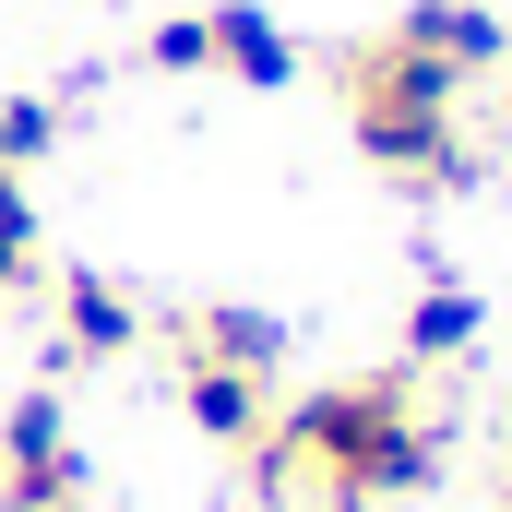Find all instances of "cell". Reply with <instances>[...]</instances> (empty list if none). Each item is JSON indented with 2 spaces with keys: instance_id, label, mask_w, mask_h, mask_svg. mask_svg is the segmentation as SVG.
Listing matches in <instances>:
<instances>
[{
  "instance_id": "obj_5",
  "label": "cell",
  "mask_w": 512,
  "mask_h": 512,
  "mask_svg": "<svg viewBox=\"0 0 512 512\" xmlns=\"http://www.w3.org/2000/svg\"><path fill=\"white\" fill-rule=\"evenodd\" d=\"M84 489H96V477H84L72 405H60L48 382L12 393V417H0V512H96Z\"/></svg>"
},
{
  "instance_id": "obj_4",
  "label": "cell",
  "mask_w": 512,
  "mask_h": 512,
  "mask_svg": "<svg viewBox=\"0 0 512 512\" xmlns=\"http://www.w3.org/2000/svg\"><path fill=\"white\" fill-rule=\"evenodd\" d=\"M143 72H227V84L274 96V84L298 72V36H286L262 0H203V12H167V24L143 36Z\"/></svg>"
},
{
  "instance_id": "obj_1",
  "label": "cell",
  "mask_w": 512,
  "mask_h": 512,
  "mask_svg": "<svg viewBox=\"0 0 512 512\" xmlns=\"http://www.w3.org/2000/svg\"><path fill=\"white\" fill-rule=\"evenodd\" d=\"M251 501L262 512H393L417 489H441L453 465V429L429 405V370H346V382H310L274 405L251 453Z\"/></svg>"
},
{
  "instance_id": "obj_8",
  "label": "cell",
  "mask_w": 512,
  "mask_h": 512,
  "mask_svg": "<svg viewBox=\"0 0 512 512\" xmlns=\"http://www.w3.org/2000/svg\"><path fill=\"white\" fill-rule=\"evenodd\" d=\"M477 334H489L477 286H429V298L405 310V370H453V358H477Z\"/></svg>"
},
{
  "instance_id": "obj_3",
  "label": "cell",
  "mask_w": 512,
  "mask_h": 512,
  "mask_svg": "<svg viewBox=\"0 0 512 512\" xmlns=\"http://www.w3.org/2000/svg\"><path fill=\"white\" fill-rule=\"evenodd\" d=\"M143 346L167 358V393L179 417L215 441V453H251L286 405V322L274 310H239V298H179V310H143Z\"/></svg>"
},
{
  "instance_id": "obj_9",
  "label": "cell",
  "mask_w": 512,
  "mask_h": 512,
  "mask_svg": "<svg viewBox=\"0 0 512 512\" xmlns=\"http://www.w3.org/2000/svg\"><path fill=\"white\" fill-rule=\"evenodd\" d=\"M48 143H60V96H12L0 84V179H36Z\"/></svg>"
},
{
  "instance_id": "obj_7",
  "label": "cell",
  "mask_w": 512,
  "mask_h": 512,
  "mask_svg": "<svg viewBox=\"0 0 512 512\" xmlns=\"http://www.w3.org/2000/svg\"><path fill=\"white\" fill-rule=\"evenodd\" d=\"M393 36H405V48H429V60H441V72H465V84H489V72L512 60V24L489 12V0H405V12H393Z\"/></svg>"
},
{
  "instance_id": "obj_10",
  "label": "cell",
  "mask_w": 512,
  "mask_h": 512,
  "mask_svg": "<svg viewBox=\"0 0 512 512\" xmlns=\"http://www.w3.org/2000/svg\"><path fill=\"white\" fill-rule=\"evenodd\" d=\"M36 274V191L24 179H0V298Z\"/></svg>"
},
{
  "instance_id": "obj_6",
  "label": "cell",
  "mask_w": 512,
  "mask_h": 512,
  "mask_svg": "<svg viewBox=\"0 0 512 512\" xmlns=\"http://www.w3.org/2000/svg\"><path fill=\"white\" fill-rule=\"evenodd\" d=\"M131 346H143V298L131 286H108V274H60L48 286V358L60 370H108Z\"/></svg>"
},
{
  "instance_id": "obj_11",
  "label": "cell",
  "mask_w": 512,
  "mask_h": 512,
  "mask_svg": "<svg viewBox=\"0 0 512 512\" xmlns=\"http://www.w3.org/2000/svg\"><path fill=\"white\" fill-rule=\"evenodd\" d=\"M501 501H512V441H501Z\"/></svg>"
},
{
  "instance_id": "obj_2",
  "label": "cell",
  "mask_w": 512,
  "mask_h": 512,
  "mask_svg": "<svg viewBox=\"0 0 512 512\" xmlns=\"http://www.w3.org/2000/svg\"><path fill=\"white\" fill-rule=\"evenodd\" d=\"M334 96H346V131H358V155L382 167L393 191H477V131H465V72H441L429 48H405V36H346L334 48Z\"/></svg>"
}]
</instances>
